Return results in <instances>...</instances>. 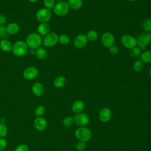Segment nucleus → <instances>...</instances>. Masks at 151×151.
I'll use <instances>...</instances> for the list:
<instances>
[{
    "label": "nucleus",
    "instance_id": "obj_28",
    "mask_svg": "<svg viewBox=\"0 0 151 151\" xmlns=\"http://www.w3.org/2000/svg\"><path fill=\"white\" fill-rule=\"evenodd\" d=\"M45 112V107L43 106H41V105L37 106L34 110L35 115L37 117H42V116L44 114Z\"/></svg>",
    "mask_w": 151,
    "mask_h": 151
},
{
    "label": "nucleus",
    "instance_id": "obj_15",
    "mask_svg": "<svg viewBox=\"0 0 151 151\" xmlns=\"http://www.w3.org/2000/svg\"><path fill=\"white\" fill-rule=\"evenodd\" d=\"M111 117V112L110 109L104 107L99 113V119L103 122H107L110 120Z\"/></svg>",
    "mask_w": 151,
    "mask_h": 151
},
{
    "label": "nucleus",
    "instance_id": "obj_43",
    "mask_svg": "<svg viewBox=\"0 0 151 151\" xmlns=\"http://www.w3.org/2000/svg\"><path fill=\"white\" fill-rule=\"evenodd\" d=\"M54 1H58V2H60V1H63V0H54Z\"/></svg>",
    "mask_w": 151,
    "mask_h": 151
},
{
    "label": "nucleus",
    "instance_id": "obj_6",
    "mask_svg": "<svg viewBox=\"0 0 151 151\" xmlns=\"http://www.w3.org/2000/svg\"><path fill=\"white\" fill-rule=\"evenodd\" d=\"M120 41L124 47L130 50L134 48L137 45L136 38L129 34L123 35L121 37Z\"/></svg>",
    "mask_w": 151,
    "mask_h": 151
},
{
    "label": "nucleus",
    "instance_id": "obj_2",
    "mask_svg": "<svg viewBox=\"0 0 151 151\" xmlns=\"http://www.w3.org/2000/svg\"><path fill=\"white\" fill-rule=\"evenodd\" d=\"M28 47L25 42L19 40L14 43L12 45V53L17 57L24 56L28 52Z\"/></svg>",
    "mask_w": 151,
    "mask_h": 151
},
{
    "label": "nucleus",
    "instance_id": "obj_42",
    "mask_svg": "<svg viewBox=\"0 0 151 151\" xmlns=\"http://www.w3.org/2000/svg\"><path fill=\"white\" fill-rule=\"evenodd\" d=\"M128 1H131V2H133V1H137V0H128Z\"/></svg>",
    "mask_w": 151,
    "mask_h": 151
},
{
    "label": "nucleus",
    "instance_id": "obj_9",
    "mask_svg": "<svg viewBox=\"0 0 151 151\" xmlns=\"http://www.w3.org/2000/svg\"><path fill=\"white\" fill-rule=\"evenodd\" d=\"M74 122L79 126L84 127L88 124L90 122L89 117L86 113H80L76 114L74 117Z\"/></svg>",
    "mask_w": 151,
    "mask_h": 151
},
{
    "label": "nucleus",
    "instance_id": "obj_30",
    "mask_svg": "<svg viewBox=\"0 0 151 151\" xmlns=\"http://www.w3.org/2000/svg\"><path fill=\"white\" fill-rule=\"evenodd\" d=\"M63 123L64 126L69 127L71 126L74 123L73 117L71 116H67L64 119Z\"/></svg>",
    "mask_w": 151,
    "mask_h": 151
},
{
    "label": "nucleus",
    "instance_id": "obj_31",
    "mask_svg": "<svg viewBox=\"0 0 151 151\" xmlns=\"http://www.w3.org/2000/svg\"><path fill=\"white\" fill-rule=\"evenodd\" d=\"M142 50L139 47H134L130 50V55L133 57H137L141 54Z\"/></svg>",
    "mask_w": 151,
    "mask_h": 151
},
{
    "label": "nucleus",
    "instance_id": "obj_18",
    "mask_svg": "<svg viewBox=\"0 0 151 151\" xmlns=\"http://www.w3.org/2000/svg\"><path fill=\"white\" fill-rule=\"evenodd\" d=\"M84 108V104L81 100H77L72 105V111L75 113H81Z\"/></svg>",
    "mask_w": 151,
    "mask_h": 151
},
{
    "label": "nucleus",
    "instance_id": "obj_29",
    "mask_svg": "<svg viewBox=\"0 0 151 151\" xmlns=\"http://www.w3.org/2000/svg\"><path fill=\"white\" fill-rule=\"evenodd\" d=\"M8 128L4 123L0 122V137H4L7 135Z\"/></svg>",
    "mask_w": 151,
    "mask_h": 151
},
{
    "label": "nucleus",
    "instance_id": "obj_12",
    "mask_svg": "<svg viewBox=\"0 0 151 151\" xmlns=\"http://www.w3.org/2000/svg\"><path fill=\"white\" fill-rule=\"evenodd\" d=\"M88 42V40L86 35L83 34L77 35L74 40V45L77 48H83L86 46Z\"/></svg>",
    "mask_w": 151,
    "mask_h": 151
},
{
    "label": "nucleus",
    "instance_id": "obj_1",
    "mask_svg": "<svg viewBox=\"0 0 151 151\" xmlns=\"http://www.w3.org/2000/svg\"><path fill=\"white\" fill-rule=\"evenodd\" d=\"M25 42L29 48L37 50L41 47L42 43V39L38 33L32 32L27 37Z\"/></svg>",
    "mask_w": 151,
    "mask_h": 151
},
{
    "label": "nucleus",
    "instance_id": "obj_37",
    "mask_svg": "<svg viewBox=\"0 0 151 151\" xmlns=\"http://www.w3.org/2000/svg\"><path fill=\"white\" fill-rule=\"evenodd\" d=\"M109 48V52H110V53L111 54H113V55H116V54H117V53H118V52H119V49H118V48L116 47V46H115V45H113V46H111V47H110V48Z\"/></svg>",
    "mask_w": 151,
    "mask_h": 151
},
{
    "label": "nucleus",
    "instance_id": "obj_41",
    "mask_svg": "<svg viewBox=\"0 0 151 151\" xmlns=\"http://www.w3.org/2000/svg\"><path fill=\"white\" fill-rule=\"evenodd\" d=\"M149 76L151 77V67L149 68Z\"/></svg>",
    "mask_w": 151,
    "mask_h": 151
},
{
    "label": "nucleus",
    "instance_id": "obj_40",
    "mask_svg": "<svg viewBox=\"0 0 151 151\" xmlns=\"http://www.w3.org/2000/svg\"><path fill=\"white\" fill-rule=\"evenodd\" d=\"M38 0H28V1H29L30 2H32V3H34L35 2H37Z\"/></svg>",
    "mask_w": 151,
    "mask_h": 151
},
{
    "label": "nucleus",
    "instance_id": "obj_20",
    "mask_svg": "<svg viewBox=\"0 0 151 151\" xmlns=\"http://www.w3.org/2000/svg\"><path fill=\"white\" fill-rule=\"evenodd\" d=\"M66 84V79L63 76H58L54 80V86L56 88H62Z\"/></svg>",
    "mask_w": 151,
    "mask_h": 151
},
{
    "label": "nucleus",
    "instance_id": "obj_10",
    "mask_svg": "<svg viewBox=\"0 0 151 151\" xmlns=\"http://www.w3.org/2000/svg\"><path fill=\"white\" fill-rule=\"evenodd\" d=\"M101 42L104 47L110 48V47L114 45L115 42L114 37L111 32H106L103 33L101 36Z\"/></svg>",
    "mask_w": 151,
    "mask_h": 151
},
{
    "label": "nucleus",
    "instance_id": "obj_35",
    "mask_svg": "<svg viewBox=\"0 0 151 151\" xmlns=\"http://www.w3.org/2000/svg\"><path fill=\"white\" fill-rule=\"evenodd\" d=\"M7 146V140L4 137H0V151L4 150Z\"/></svg>",
    "mask_w": 151,
    "mask_h": 151
},
{
    "label": "nucleus",
    "instance_id": "obj_34",
    "mask_svg": "<svg viewBox=\"0 0 151 151\" xmlns=\"http://www.w3.org/2000/svg\"><path fill=\"white\" fill-rule=\"evenodd\" d=\"M86 143L83 141H79L76 144V149L78 151H82L86 148Z\"/></svg>",
    "mask_w": 151,
    "mask_h": 151
},
{
    "label": "nucleus",
    "instance_id": "obj_11",
    "mask_svg": "<svg viewBox=\"0 0 151 151\" xmlns=\"http://www.w3.org/2000/svg\"><path fill=\"white\" fill-rule=\"evenodd\" d=\"M39 74L38 70L34 66H30L26 68L23 72V76L26 80H31L35 78Z\"/></svg>",
    "mask_w": 151,
    "mask_h": 151
},
{
    "label": "nucleus",
    "instance_id": "obj_19",
    "mask_svg": "<svg viewBox=\"0 0 151 151\" xmlns=\"http://www.w3.org/2000/svg\"><path fill=\"white\" fill-rule=\"evenodd\" d=\"M0 48L4 52H9L12 51V45L9 40L4 39L0 41Z\"/></svg>",
    "mask_w": 151,
    "mask_h": 151
},
{
    "label": "nucleus",
    "instance_id": "obj_14",
    "mask_svg": "<svg viewBox=\"0 0 151 151\" xmlns=\"http://www.w3.org/2000/svg\"><path fill=\"white\" fill-rule=\"evenodd\" d=\"M44 87L40 82H35L32 86V92L35 96H42L44 93Z\"/></svg>",
    "mask_w": 151,
    "mask_h": 151
},
{
    "label": "nucleus",
    "instance_id": "obj_13",
    "mask_svg": "<svg viewBox=\"0 0 151 151\" xmlns=\"http://www.w3.org/2000/svg\"><path fill=\"white\" fill-rule=\"evenodd\" d=\"M34 126L36 130L39 132H42L45 130L47 127V122L46 119L42 117H37L34 120Z\"/></svg>",
    "mask_w": 151,
    "mask_h": 151
},
{
    "label": "nucleus",
    "instance_id": "obj_3",
    "mask_svg": "<svg viewBox=\"0 0 151 151\" xmlns=\"http://www.w3.org/2000/svg\"><path fill=\"white\" fill-rule=\"evenodd\" d=\"M137 44L141 50H145L148 45L151 43V34L143 32L140 33L136 38Z\"/></svg>",
    "mask_w": 151,
    "mask_h": 151
},
{
    "label": "nucleus",
    "instance_id": "obj_26",
    "mask_svg": "<svg viewBox=\"0 0 151 151\" xmlns=\"http://www.w3.org/2000/svg\"><path fill=\"white\" fill-rule=\"evenodd\" d=\"M58 42L61 45H67L70 42V37L67 34H61L60 36H58Z\"/></svg>",
    "mask_w": 151,
    "mask_h": 151
},
{
    "label": "nucleus",
    "instance_id": "obj_22",
    "mask_svg": "<svg viewBox=\"0 0 151 151\" xmlns=\"http://www.w3.org/2000/svg\"><path fill=\"white\" fill-rule=\"evenodd\" d=\"M67 4L69 8L73 9H80L83 6L82 0H68Z\"/></svg>",
    "mask_w": 151,
    "mask_h": 151
},
{
    "label": "nucleus",
    "instance_id": "obj_25",
    "mask_svg": "<svg viewBox=\"0 0 151 151\" xmlns=\"http://www.w3.org/2000/svg\"><path fill=\"white\" fill-rule=\"evenodd\" d=\"M143 66H144L143 63L140 60H137L134 63L133 65V68L135 72L139 73L143 70Z\"/></svg>",
    "mask_w": 151,
    "mask_h": 151
},
{
    "label": "nucleus",
    "instance_id": "obj_4",
    "mask_svg": "<svg viewBox=\"0 0 151 151\" xmlns=\"http://www.w3.org/2000/svg\"><path fill=\"white\" fill-rule=\"evenodd\" d=\"M75 136L80 141L88 142L91 137V132L90 130L87 127H81L77 129L75 132Z\"/></svg>",
    "mask_w": 151,
    "mask_h": 151
},
{
    "label": "nucleus",
    "instance_id": "obj_5",
    "mask_svg": "<svg viewBox=\"0 0 151 151\" xmlns=\"http://www.w3.org/2000/svg\"><path fill=\"white\" fill-rule=\"evenodd\" d=\"M69 6L67 2L65 1L58 2L53 8L54 14L58 17H64L66 15L69 11Z\"/></svg>",
    "mask_w": 151,
    "mask_h": 151
},
{
    "label": "nucleus",
    "instance_id": "obj_39",
    "mask_svg": "<svg viewBox=\"0 0 151 151\" xmlns=\"http://www.w3.org/2000/svg\"><path fill=\"white\" fill-rule=\"evenodd\" d=\"M35 51L36 50H34V49H31V51H30V52L31 54L32 55V54H35Z\"/></svg>",
    "mask_w": 151,
    "mask_h": 151
},
{
    "label": "nucleus",
    "instance_id": "obj_21",
    "mask_svg": "<svg viewBox=\"0 0 151 151\" xmlns=\"http://www.w3.org/2000/svg\"><path fill=\"white\" fill-rule=\"evenodd\" d=\"M140 60L143 63H151V50H145L141 53Z\"/></svg>",
    "mask_w": 151,
    "mask_h": 151
},
{
    "label": "nucleus",
    "instance_id": "obj_8",
    "mask_svg": "<svg viewBox=\"0 0 151 151\" xmlns=\"http://www.w3.org/2000/svg\"><path fill=\"white\" fill-rule=\"evenodd\" d=\"M58 42V36L56 33L53 32L48 33L44 37V39L42 40L43 44L48 48H50L54 46Z\"/></svg>",
    "mask_w": 151,
    "mask_h": 151
},
{
    "label": "nucleus",
    "instance_id": "obj_16",
    "mask_svg": "<svg viewBox=\"0 0 151 151\" xmlns=\"http://www.w3.org/2000/svg\"><path fill=\"white\" fill-rule=\"evenodd\" d=\"M38 34L41 36L44 35L45 36L50 32V27L47 22L40 23L37 27Z\"/></svg>",
    "mask_w": 151,
    "mask_h": 151
},
{
    "label": "nucleus",
    "instance_id": "obj_44",
    "mask_svg": "<svg viewBox=\"0 0 151 151\" xmlns=\"http://www.w3.org/2000/svg\"><path fill=\"white\" fill-rule=\"evenodd\" d=\"M149 19H151V15L150 16V18H149Z\"/></svg>",
    "mask_w": 151,
    "mask_h": 151
},
{
    "label": "nucleus",
    "instance_id": "obj_33",
    "mask_svg": "<svg viewBox=\"0 0 151 151\" xmlns=\"http://www.w3.org/2000/svg\"><path fill=\"white\" fill-rule=\"evenodd\" d=\"M14 151H29V148L25 144H20L15 147Z\"/></svg>",
    "mask_w": 151,
    "mask_h": 151
},
{
    "label": "nucleus",
    "instance_id": "obj_17",
    "mask_svg": "<svg viewBox=\"0 0 151 151\" xmlns=\"http://www.w3.org/2000/svg\"><path fill=\"white\" fill-rule=\"evenodd\" d=\"M6 31L8 34L14 35L17 34L19 31V26L18 24L11 22L6 26Z\"/></svg>",
    "mask_w": 151,
    "mask_h": 151
},
{
    "label": "nucleus",
    "instance_id": "obj_7",
    "mask_svg": "<svg viewBox=\"0 0 151 151\" xmlns=\"http://www.w3.org/2000/svg\"><path fill=\"white\" fill-rule=\"evenodd\" d=\"M51 18V12L50 10L43 8L38 9L36 12V18L41 23L47 22Z\"/></svg>",
    "mask_w": 151,
    "mask_h": 151
},
{
    "label": "nucleus",
    "instance_id": "obj_36",
    "mask_svg": "<svg viewBox=\"0 0 151 151\" xmlns=\"http://www.w3.org/2000/svg\"><path fill=\"white\" fill-rule=\"evenodd\" d=\"M6 31V27L4 25H0V37H5L7 35Z\"/></svg>",
    "mask_w": 151,
    "mask_h": 151
},
{
    "label": "nucleus",
    "instance_id": "obj_24",
    "mask_svg": "<svg viewBox=\"0 0 151 151\" xmlns=\"http://www.w3.org/2000/svg\"><path fill=\"white\" fill-rule=\"evenodd\" d=\"M86 35V37L87 38L88 41H96L99 37L98 33L97 32V31H96L94 30L89 31Z\"/></svg>",
    "mask_w": 151,
    "mask_h": 151
},
{
    "label": "nucleus",
    "instance_id": "obj_38",
    "mask_svg": "<svg viewBox=\"0 0 151 151\" xmlns=\"http://www.w3.org/2000/svg\"><path fill=\"white\" fill-rule=\"evenodd\" d=\"M6 21V18L5 15L0 14V25H3Z\"/></svg>",
    "mask_w": 151,
    "mask_h": 151
},
{
    "label": "nucleus",
    "instance_id": "obj_32",
    "mask_svg": "<svg viewBox=\"0 0 151 151\" xmlns=\"http://www.w3.org/2000/svg\"><path fill=\"white\" fill-rule=\"evenodd\" d=\"M44 5L45 8L50 10L54 8L55 6L54 0H44Z\"/></svg>",
    "mask_w": 151,
    "mask_h": 151
},
{
    "label": "nucleus",
    "instance_id": "obj_23",
    "mask_svg": "<svg viewBox=\"0 0 151 151\" xmlns=\"http://www.w3.org/2000/svg\"><path fill=\"white\" fill-rule=\"evenodd\" d=\"M35 55L38 59L44 60L47 56V52L45 48L40 47L36 50Z\"/></svg>",
    "mask_w": 151,
    "mask_h": 151
},
{
    "label": "nucleus",
    "instance_id": "obj_27",
    "mask_svg": "<svg viewBox=\"0 0 151 151\" xmlns=\"http://www.w3.org/2000/svg\"><path fill=\"white\" fill-rule=\"evenodd\" d=\"M142 28L143 29L147 32H151V19L148 18L145 19L142 23Z\"/></svg>",
    "mask_w": 151,
    "mask_h": 151
}]
</instances>
